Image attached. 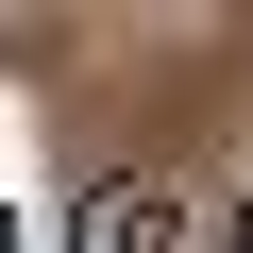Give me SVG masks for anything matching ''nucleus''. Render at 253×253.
Returning a JSON list of instances; mask_svg holds the SVG:
<instances>
[{"mask_svg": "<svg viewBox=\"0 0 253 253\" xmlns=\"http://www.w3.org/2000/svg\"><path fill=\"white\" fill-rule=\"evenodd\" d=\"M169 253H253V219H236V203H186V219H169Z\"/></svg>", "mask_w": 253, "mask_h": 253, "instance_id": "f257e3e1", "label": "nucleus"}]
</instances>
